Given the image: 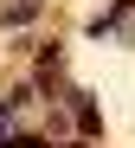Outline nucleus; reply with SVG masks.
<instances>
[{"label": "nucleus", "mask_w": 135, "mask_h": 148, "mask_svg": "<svg viewBox=\"0 0 135 148\" xmlns=\"http://www.w3.org/2000/svg\"><path fill=\"white\" fill-rule=\"evenodd\" d=\"M0 148H39L32 135H0Z\"/></svg>", "instance_id": "obj_1"}]
</instances>
